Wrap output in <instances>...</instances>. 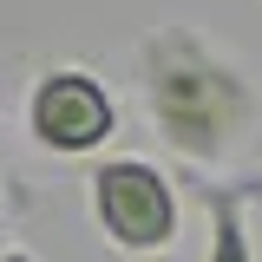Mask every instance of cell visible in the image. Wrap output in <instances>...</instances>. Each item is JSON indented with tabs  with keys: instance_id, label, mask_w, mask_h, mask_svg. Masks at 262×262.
<instances>
[{
	"instance_id": "obj_4",
	"label": "cell",
	"mask_w": 262,
	"mask_h": 262,
	"mask_svg": "<svg viewBox=\"0 0 262 262\" xmlns=\"http://www.w3.org/2000/svg\"><path fill=\"white\" fill-rule=\"evenodd\" d=\"M196 203H203V262H256V216L262 203V177H203L196 184Z\"/></svg>"
},
{
	"instance_id": "obj_1",
	"label": "cell",
	"mask_w": 262,
	"mask_h": 262,
	"mask_svg": "<svg viewBox=\"0 0 262 262\" xmlns=\"http://www.w3.org/2000/svg\"><path fill=\"white\" fill-rule=\"evenodd\" d=\"M138 98L158 144L190 170H229L262 125V92L196 27H151L138 39Z\"/></svg>"
},
{
	"instance_id": "obj_3",
	"label": "cell",
	"mask_w": 262,
	"mask_h": 262,
	"mask_svg": "<svg viewBox=\"0 0 262 262\" xmlns=\"http://www.w3.org/2000/svg\"><path fill=\"white\" fill-rule=\"evenodd\" d=\"M20 131L46 158H98L118 138V98L92 66H39L20 92Z\"/></svg>"
},
{
	"instance_id": "obj_2",
	"label": "cell",
	"mask_w": 262,
	"mask_h": 262,
	"mask_svg": "<svg viewBox=\"0 0 262 262\" xmlns=\"http://www.w3.org/2000/svg\"><path fill=\"white\" fill-rule=\"evenodd\" d=\"M85 210H92L98 243H105L112 256H125V262L170 256L177 236H184L177 177H170L158 158H138V151H118V158L92 164V177H85Z\"/></svg>"
},
{
	"instance_id": "obj_5",
	"label": "cell",
	"mask_w": 262,
	"mask_h": 262,
	"mask_svg": "<svg viewBox=\"0 0 262 262\" xmlns=\"http://www.w3.org/2000/svg\"><path fill=\"white\" fill-rule=\"evenodd\" d=\"M0 262H39V256H33V243H20L13 229H0Z\"/></svg>"
},
{
	"instance_id": "obj_6",
	"label": "cell",
	"mask_w": 262,
	"mask_h": 262,
	"mask_svg": "<svg viewBox=\"0 0 262 262\" xmlns=\"http://www.w3.org/2000/svg\"><path fill=\"white\" fill-rule=\"evenodd\" d=\"M7 184H13V177H7V158H0V203H7Z\"/></svg>"
}]
</instances>
